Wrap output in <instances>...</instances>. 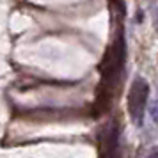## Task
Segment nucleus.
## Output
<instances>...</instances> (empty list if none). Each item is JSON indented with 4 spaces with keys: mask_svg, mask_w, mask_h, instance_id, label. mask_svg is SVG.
<instances>
[{
    "mask_svg": "<svg viewBox=\"0 0 158 158\" xmlns=\"http://www.w3.org/2000/svg\"><path fill=\"white\" fill-rule=\"evenodd\" d=\"M148 96H149V85H148V82L142 77H137L133 80V84L130 87V93H128V112L131 115L133 123H137V124H142Z\"/></svg>",
    "mask_w": 158,
    "mask_h": 158,
    "instance_id": "1",
    "label": "nucleus"
},
{
    "mask_svg": "<svg viewBox=\"0 0 158 158\" xmlns=\"http://www.w3.org/2000/svg\"><path fill=\"white\" fill-rule=\"evenodd\" d=\"M148 158H158V148H156V149H153V151H151V155H149Z\"/></svg>",
    "mask_w": 158,
    "mask_h": 158,
    "instance_id": "2",
    "label": "nucleus"
}]
</instances>
